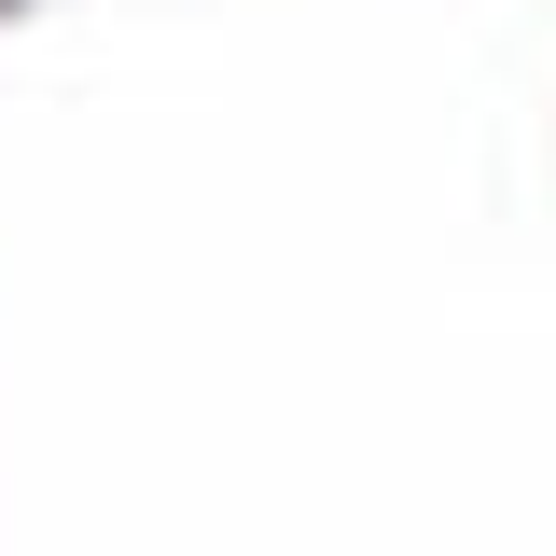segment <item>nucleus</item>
<instances>
[]
</instances>
